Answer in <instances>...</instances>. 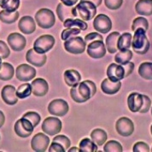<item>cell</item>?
Masks as SVG:
<instances>
[{
  "instance_id": "6da1fadb",
  "label": "cell",
  "mask_w": 152,
  "mask_h": 152,
  "mask_svg": "<svg viewBox=\"0 0 152 152\" xmlns=\"http://www.w3.org/2000/svg\"><path fill=\"white\" fill-rule=\"evenodd\" d=\"M151 44L146 36V31L143 28H137L132 39V48L138 55H145L150 50Z\"/></svg>"
},
{
  "instance_id": "7a4b0ae2",
  "label": "cell",
  "mask_w": 152,
  "mask_h": 152,
  "mask_svg": "<svg viewBox=\"0 0 152 152\" xmlns=\"http://www.w3.org/2000/svg\"><path fill=\"white\" fill-rule=\"evenodd\" d=\"M70 96L72 99L78 104L86 103L91 97H92L90 87L86 80L73 86L70 90Z\"/></svg>"
},
{
  "instance_id": "3957f363",
  "label": "cell",
  "mask_w": 152,
  "mask_h": 152,
  "mask_svg": "<svg viewBox=\"0 0 152 152\" xmlns=\"http://www.w3.org/2000/svg\"><path fill=\"white\" fill-rule=\"evenodd\" d=\"M35 21L39 28L44 29L52 28L56 23L55 14L52 10L43 8L39 10L35 14Z\"/></svg>"
},
{
  "instance_id": "277c9868",
  "label": "cell",
  "mask_w": 152,
  "mask_h": 152,
  "mask_svg": "<svg viewBox=\"0 0 152 152\" xmlns=\"http://www.w3.org/2000/svg\"><path fill=\"white\" fill-rule=\"evenodd\" d=\"M77 15L83 21L92 20L97 14L96 5L88 0H80V2L75 6Z\"/></svg>"
},
{
  "instance_id": "5b68a950",
  "label": "cell",
  "mask_w": 152,
  "mask_h": 152,
  "mask_svg": "<svg viewBox=\"0 0 152 152\" xmlns=\"http://www.w3.org/2000/svg\"><path fill=\"white\" fill-rule=\"evenodd\" d=\"M56 39L52 35L45 34L39 37L34 43V50L37 53L45 54L55 45Z\"/></svg>"
},
{
  "instance_id": "8992f818",
  "label": "cell",
  "mask_w": 152,
  "mask_h": 152,
  "mask_svg": "<svg viewBox=\"0 0 152 152\" xmlns=\"http://www.w3.org/2000/svg\"><path fill=\"white\" fill-rule=\"evenodd\" d=\"M86 43L81 37H73L64 42V49L70 54L79 55L86 50Z\"/></svg>"
},
{
  "instance_id": "52a82bcc",
  "label": "cell",
  "mask_w": 152,
  "mask_h": 152,
  "mask_svg": "<svg viewBox=\"0 0 152 152\" xmlns=\"http://www.w3.org/2000/svg\"><path fill=\"white\" fill-rule=\"evenodd\" d=\"M62 128V121L56 117H50L45 119L42 123V130L49 136H55L58 134Z\"/></svg>"
},
{
  "instance_id": "ba28073f",
  "label": "cell",
  "mask_w": 152,
  "mask_h": 152,
  "mask_svg": "<svg viewBox=\"0 0 152 152\" xmlns=\"http://www.w3.org/2000/svg\"><path fill=\"white\" fill-rule=\"evenodd\" d=\"M34 130V126L28 119L21 117L19 119L14 126V131L15 134L20 138H28L31 136Z\"/></svg>"
},
{
  "instance_id": "9c48e42d",
  "label": "cell",
  "mask_w": 152,
  "mask_h": 152,
  "mask_svg": "<svg viewBox=\"0 0 152 152\" xmlns=\"http://www.w3.org/2000/svg\"><path fill=\"white\" fill-rule=\"evenodd\" d=\"M69 110V104L63 99H54L48 105V112L51 115L64 116Z\"/></svg>"
},
{
  "instance_id": "30bf717a",
  "label": "cell",
  "mask_w": 152,
  "mask_h": 152,
  "mask_svg": "<svg viewBox=\"0 0 152 152\" xmlns=\"http://www.w3.org/2000/svg\"><path fill=\"white\" fill-rule=\"evenodd\" d=\"M50 143V138L46 134L39 132L35 134L31 140V147L35 152H45L48 150Z\"/></svg>"
},
{
  "instance_id": "8fae6325",
  "label": "cell",
  "mask_w": 152,
  "mask_h": 152,
  "mask_svg": "<svg viewBox=\"0 0 152 152\" xmlns=\"http://www.w3.org/2000/svg\"><path fill=\"white\" fill-rule=\"evenodd\" d=\"M15 73V77L19 80L28 82L34 79V77L36 76V69L30 65L23 63L16 68Z\"/></svg>"
},
{
  "instance_id": "7c38bea8",
  "label": "cell",
  "mask_w": 152,
  "mask_h": 152,
  "mask_svg": "<svg viewBox=\"0 0 152 152\" xmlns=\"http://www.w3.org/2000/svg\"><path fill=\"white\" fill-rule=\"evenodd\" d=\"M115 129L119 135L123 137H128L133 133L134 124L131 119L127 117H121L118 119L116 121Z\"/></svg>"
},
{
  "instance_id": "4fadbf2b",
  "label": "cell",
  "mask_w": 152,
  "mask_h": 152,
  "mask_svg": "<svg viewBox=\"0 0 152 152\" xmlns=\"http://www.w3.org/2000/svg\"><path fill=\"white\" fill-rule=\"evenodd\" d=\"M93 28L100 34H108L112 28V21L106 15H97L93 21Z\"/></svg>"
},
{
  "instance_id": "5bb4252c",
  "label": "cell",
  "mask_w": 152,
  "mask_h": 152,
  "mask_svg": "<svg viewBox=\"0 0 152 152\" xmlns=\"http://www.w3.org/2000/svg\"><path fill=\"white\" fill-rule=\"evenodd\" d=\"M87 54L93 59L103 58L106 54V46L103 40H94L88 44Z\"/></svg>"
},
{
  "instance_id": "9a60e30c",
  "label": "cell",
  "mask_w": 152,
  "mask_h": 152,
  "mask_svg": "<svg viewBox=\"0 0 152 152\" xmlns=\"http://www.w3.org/2000/svg\"><path fill=\"white\" fill-rule=\"evenodd\" d=\"M8 45L15 51H21L26 47L27 40L25 37L18 33H12L8 36Z\"/></svg>"
},
{
  "instance_id": "2e32d148",
  "label": "cell",
  "mask_w": 152,
  "mask_h": 152,
  "mask_svg": "<svg viewBox=\"0 0 152 152\" xmlns=\"http://www.w3.org/2000/svg\"><path fill=\"white\" fill-rule=\"evenodd\" d=\"M108 79L114 82L121 81L125 78V69L122 65L117 63H111L107 69Z\"/></svg>"
},
{
  "instance_id": "e0dca14e",
  "label": "cell",
  "mask_w": 152,
  "mask_h": 152,
  "mask_svg": "<svg viewBox=\"0 0 152 152\" xmlns=\"http://www.w3.org/2000/svg\"><path fill=\"white\" fill-rule=\"evenodd\" d=\"M1 97L3 101L8 105H15L18 102L16 96V89L11 85H6L1 91Z\"/></svg>"
},
{
  "instance_id": "ac0fdd59",
  "label": "cell",
  "mask_w": 152,
  "mask_h": 152,
  "mask_svg": "<svg viewBox=\"0 0 152 152\" xmlns=\"http://www.w3.org/2000/svg\"><path fill=\"white\" fill-rule=\"evenodd\" d=\"M32 93L36 97H44L49 91L48 82L42 78H37L31 83Z\"/></svg>"
},
{
  "instance_id": "d6986e66",
  "label": "cell",
  "mask_w": 152,
  "mask_h": 152,
  "mask_svg": "<svg viewBox=\"0 0 152 152\" xmlns=\"http://www.w3.org/2000/svg\"><path fill=\"white\" fill-rule=\"evenodd\" d=\"M18 28L22 34H32L36 30L35 20L29 15L22 16L18 22Z\"/></svg>"
},
{
  "instance_id": "ffe728a7",
  "label": "cell",
  "mask_w": 152,
  "mask_h": 152,
  "mask_svg": "<svg viewBox=\"0 0 152 152\" xmlns=\"http://www.w3.org/2000/svg\"><path fill=\"white\" fill-rule=\"evenodd\" d=\"M56 14L59 20L62 22L69 18L78 16L75 6H66L62 3H60L56 7Z\"/></svg>"
},
{
  "instance_id": "44dd1931",
  "label": "cell",
  "mask_w": 152,
  "mask_h": 152,
  "mask_svg": "<svg viewBox=\"0 0 152 152\" xmlns=\"http://www.w3.org/2000/svg\"><path fill=\"white\" fill-rule=\"evenodd\" d=\"M26 60L28 63L35 67H42L45 64L47 56L45 54L37 53L34 49H30L26 53Z\"/></svg>"
},
{
  "instance_id": "7402d4cb",
  "label": "cell",
  "mask_w": 152,
  "mask_h": 152,
  "mask_svg": "<svg viewBox=\"0 0 152 152\" xmlns=\"http://www.w3.org/2000/svg\"><path fill=\"white\" fill-rule=\"evenodd\" d=\"M143 104L142 94L138 92H132L127 97V105L130 111L132 113H137L140 110Z\"/></svg>"
},
{
  "instance_id": "603a6c76",
  "label": "cell",
  "mask_w": 152,
  "mask_h": 152,
  "mask_svg": "<svg viewBox=\"0 0 152 152\" xmlns=\"http://www.w3.org/2000/svg\"><path fill=\"white\" fill-rule=\"evenodd\" d=\"M121 87V82H114L110 79H104L101 83V90L107 95L116 94Z\"/></svg>"
},
{
  "instance_id": "cb8c5ba5",
  "label": "cell",
  "mask_w": 152,
  "mask_h": 152,
  "mask_svg": "<svg viewBox=\"0 0 152 152\" xmlns=\"http://www.w3.org/2000/svg\"><path fill=\"white\" fill-rule=\"evenodd\" d=\"M63 76H64V81L66 85L70 87H73L76 85H78L81 80V75L77 70H75V69L66 70L64 72Z\"/></svg>"
},
{
  "instance_id": "d4e9b609",
  "label": "cell",
  "mask_w": 152,
  "mask_h": 152,
  "mask_svg": "<svg viewBox=\"0 0 152 152\" xmlns=\"http://www.w3.org/2000/svg\"><path fill=\"white\" fill-rule=\"evenodd\" d=\"M135 10L138 15L150 16L152 15V0H139L135 4Z\"/></svg>"
},
{
  "instance_id": "484cf974",
  "label": "cell",
  "mask_w": 152,
  "mask_h": 152,
  "mask_svg": "<svg viewBox=\"0 0 152 152\" xmlns=\"http://www.w3.org/2000/svg\"><path fill=\"white\" fill-rule=\"evenodd\" d=\"M120 36L121 34L119 32H113L107 36L106 41H105V46L110 54H114L117 51V43Z\"/></svg>"
},
{
  "instance_id": "4316f807",
  "label": "cell",
  "mask_w": 152,
  "mask_h": 152,
  "mask_svg": "<svg viewBox=\"0 0 152 152\" xmlns=\"http://www.w3.org/2000/svg\"><path fill=\"white\" fill-rule=\"evenodd\" d=\"M15 75L14 67L9 62H2L0 65V80L7 81L11 80Z\"/></svg>"
},
{
  "instance_id": "83f0119b",
  "label": "cell",
  "mask_w": 152,
  "mask_h": 152,
  "mask_svg": "<svg viewBox=\"0 0 152 152\" xmlns=\"http://www.w3.org/2000/svg\"><path fill=\"white\" fill-rule=\"evenodd\" d=\"M107 138L106 132L101 128H96L91 132V139L98 146H103L106 143Z\"/></svg>"
},
{
  "instance_id": "f1b7e54d",
  "label": "cell",
  "mask_w": 152,
  "mask_h": 152,
  "mask_svg": "<svg viewBox=\"0 0 152 152\" xmlns=\"http://www.w3.org/2000/svg\"><path fill=\"white\" fill-rule=\"evenodd\" d=\"M133 56V54L129 49L120 50L116 55L115 56V61L117 64L125 65L130 62Z\"/></svg>"
},
{
  "instance_id": "f546056e",
  "label": "cell",
  "mask_w": 152,
  "mask_h": 152,
  "mask_svg": "<svg viewBox=\"0 0 152 152\" xmlns=\"http://www.w3.org/2000/svg\"><path fill=\"white\" fill-rule=\"evenodd\" d=\"M63 26L66 28H79L81 31H85L88 28L87 23L81 19H73L69 18L63 21Z\"/></svg>"
},
{
  "instance_id": "4dcf8cb0",
  "label": "cell",
  "mask_w": 152,
  "mask_h": 152,
  "mask_svg": "<svg viewBox=\"0 0 152 152\" xmlns=\"http://www.w3.org/2000/svg\"><path fill=\"white\" fill-rule=\"evenodd\" d=\"M138 75L147 80H152V62H145L141 63L138 68Z\"/></svg>"
},
{
  "instance_id": "1f68e13d",
  "label": "cell",
  "mask_w": 152,
  "mask_h": 152,
  "mask_svg": "<svg viewBox=\"0 0 152 152\" xmlns=\"http://www.w3.org/2000/svg\"><path fill=\"white\" fill-rule=\"evenodd\" d=\"M132 36L129 33H124L120 36L117 43V48L120 50L130 49L132 46Z\"/></svg>"
},
{
  "instance_id": "d6a6232c",
  "label": "cell",
  "mask_w": 152,
  "mask_h": 152,
  "mask_svg": "<svg viewBox=\"0 0 152 152\" xmlns=\"http://www.w3.org/2000/svg\"><path fill=\"white\" fill-rule=\"evenodd\" d=\"M19 12L16 10L15 12H8L6 10L0 11V21L6 24H12L18 20Z\"/></svg>"
},
{
  "instance_id": "836d02e7",
  "label": "cell",
  "mask_w": 152,
  "mask_h": 152,
  "mask_svg": "<svg viewBox=\"0 0 152 152\" xmlns=\"http://www.w3.org/2000/svg\"><path fill=\"white\" fill-rule=\"evenodd\" d=\"M20 0H0V7L8 12H15L20 7Z\"/></svg>"
},
{
  "instance_id": "e575fe53",
  "label": "cell",
  "mask_w": 152,
  "mask_h": 152,
  "mask_svg": "<svg viewBox=\"0 0 152 152\" xmlns=\"http://www.w3.org/2000/svg\"><path fill=\"white\" fill-rule=\"evenodd\" d=\"M80 152H96L97 151V145L90 138H85L80 142Z\"/></svg>"
},
{
  "instance_id": "d590c367",
  "label": "cell",
  "mask_w": 152,
  "mask_h": 152,
  "mask_svg": "<svg viewBox=\"0 0 152 152\" xmlns=\"http://www.w3.org/2000/svg\"><path fill=\"white\" fill-rule=\"evenodd\" d=\"M32 94V86L31 84L28 82L24 83L19 86V87L16 89V96L18 98L25 99Z\"/></svg>"
},
{
  "instance_id": "8d00e7d4",
  "label": "cell",
  "mask_w": 152,
  "mask_h": 152,
  "mask_svg": "<svg viewBox=\"0 0 152 152\" xmlns=\"http://www.w3.org/2000/svg\"><path fill=\"white\" fill-rule=\"evenodd\" d=\"M122 145L115 140H110L104 146L105 152H122Z\"/></svg>"
},
{
  "instance_id": "74e56055",
  "label": "cell",
  "mask_w": 152,
  "mask_h": 152,
  "mask_svg": "<svg viewBox=\"0 0 152 152\" xmlns=\"http://www.w3.org/2000/svg\"><path fill=\"white\" fill-rule=\"evenodd\" d=\"M143 28L145 29V31L148 30L149 28V22L147 21V19H145V17H137L135 18L133 21H132V30L134 32L137 28Z\"/></svg>"
},
{
  "instance_id": "f35d334b",
  "label": "cell",
  "mask_w": 152,
  "mask_h": 152,
  "mask_svg": "<svg viewBox=\"0 0 152 152\" xmlns=\"http://www.w3.org/2000/svg\"><path fill=\"white\" fill-rule=\"evenodd\" d=\"M80 31L81 30L79 29V28H66V29H64L62 31V34H61V39H62V40L66 41V40H68L69 39H71L73 37H75L78 34H80Z\"/></svg>"
},
{
  "instance_id": "ab89813d",
  "label": "cell",
  "mask_w": 152,
  "mask_h": 152,
  "mask_svg": "<svg viewBox=\"0 0 152 152\" xmlns=\"http://www.w3.org/2000/svg\"><path fill=\"white\" fill-rule=\"evenodd\" d=\"M22 117L28 119V121H29L32 124L34 125V127L39 124V122H40V121H41V116H40L37 112H34V111H29V112L25 113V114L22 115Z\"/></svg>"
},
{
  "instance_id": "60d3db41",
  "label": "cell",
  "mask_w": 152,
  "mask_h": 152,
  "mask_svg": "<svg viewBox=\"0 0 152 152\" xmlns=\"http://www.w3.org/2000/svg\"><path fill=\"white\" fill-rule=\"evenodd\" d=\"M53 141L56 142V143H59L60 145H62L66 151H68V150L70 147V145H71L70 139L67 136H65V135H57V136H56L55 138H53Z\"/></svg>"
},
{
  "instance_id": "b9f144b4",
  "label": "cell",
  "mask_w": 152,
  "mask_h": 152,
  "mask_svg": "<svg viewBox=\"0 0 152 152\" xmlns=\"http://www.w3.org/2000/svg\"><path fill=\"white\" fill-rule=\"evenodd\" d=\"M104 4L108 9L112 10H116L121 7L123 0H104Z\"/></svg>"
},
{
  "instance_id": "7bdbcfd3",
  "label": "cell",
  "mask_w": 152,
  "mask_h": 152,
  "mask_svg": "<svg viewBox=\"0 0 152 152\" xmlns=\"http://www.w3.org/2000/svg\"><path fill=\"white\" fill-rule=\"evenodd\" d=\"M132 151L133 152H149L151 151V149L149 145L145 142L139 141L137 142L132 147Z\"/></svg>"
},
{
  "instance_id": "ee69618b",
  "label": "cell",
  "mask_w": 152,
  "mask_h": 152,
  "mask_svg": "<svg viewBox=\"0 0 152 152\" xmlns=\"http://www.w3.org/2000/svg\"><path fill=\"white\" fill-rule=\"evenodd\" d=\"M143 97V104H142V107L140 109V110L138 111L139 113L141 114H145L147 113L148 111L150 110L151 109V98L146 96V95H142Z\"/></svg>"
},
{
  "instance_id": "f6af8a7d",
  "label": "cell",
  "mask_w": 152,
  "mask_h": 152,
  "mask_svg": "<svg viewBox=\"0 0 152 152\" xmlns=\"http://www.w3.org/2000/svg\"><path fill=\"white\" fill-rule=\"evenodd\" d=\"M10 50L5 42L0 40V57L2 59H6L10 56Z\"/></svg>"
},
{
  "instance_id": "bcb514c9",
  "label": "cell",
  "mask_w": 152,
  "mask_h": 152,
  "mask_svg": "<svg viewBox=\"0 0 152 152\" xmlns=\"http://www.w3.org/2000/svg\"><path fill=\"white\" fill-rule=\"evenodd\" d=\"M103 36L100 34H97L96 32H92L90 33L89 34H87L85 37V41L86 43H91V42L94 41V40H103Z\"/></svg>"
},
{
  "instance_id": "7dc6e473",
  "label": "cell",
  "mask_w": 152,
  "mask_h": 152,
  "mask_svg": "<svg viewBox=\"0 0 152 152\" xmlns=\"http://www.w3.org/2000/svg\"><path fill=\"white\" fill-rule=\"evenodd\" d=\"M49 152H65V149L63 148V146L62 145H60L59 143L56 142H52L50 145L49 146L48 149Z\"/></svg>"
},
{
  "instance_id": "c3c4849f",
  "label": "cell",
  "mask_w": 152,
  "mask_h": 152,
  "mask_svg": "<svg viewBox=\"0 0 152 152\" xmlns=\"http://www.w3.org/2000/svg\"><path fill=\"white\" fill-rule=\"evenodd\" d=\"M123 68L125 69V78L126 77H128V76L131 75L132 73L133 72V69H134V63L132 62H129L128 63L122 65Z\"/></svg>"
},
{
  "instance_id": "681fc988",
  "label": "cell",
  "mask_w": 152,
  "mask_h": 152,
  "mask_svg": "<svg viewBox=\"0 0 152 152\" xmlns=\"http://www.w3.org/2000/svg\"><path fill=\"white\" fill-rule=\"evenodd\" d=\"M86 83L88 84V86H89V87H90L91 91V97H93V96L96 94V92H97V86H96L95 83H94L93 81H91V80H86Z\"/></svg>"
},
{
  "instance_id": "f907efd6",
  "label": "cell",
  "mask_w": 152,
  "mask_h": 152,
  "mask_svg": "<svg viewBox=\"0 0 152 152\" xmlns=\"http://www.w3.org/2000/svg\"><path fill=\"white\" fill-rule=\"evenodd\" d=\"M78 0H61V3L66 6H74L75 5Z\"/></svg>"
},
{
  "instance_id": "816d5d0a",
  "label": "cell",
  "mask_w": 152,
  "mask_h": 152,
  "mask_svg": "<svg viewBox=\"0 0 152 152\" xmlns=\"http://www.w3.org/2000/svg\"><path fill=\"white\" fill-rule=\"evenodd\" d=\"M5 122V116H4V114L0 110V127H2L4 124Z\"/></svg>"
},
{
  "instance_id": "f5cc1de1",
  "label": "cell",
  "mask_w": 152,
  "mask_h": 152,
  "mask_svg": "<svg viewBox=\"0 0 152 152\" xmlns=\"http://www.w3.org/2000/svg\"><path fill=\"white\" fill-rule=\"evenodd\" d=\"M88 1H90L91 3H93L95 5H96V7H98V6H100L101 5V4H102V1L103 0H88Z\"/></svg>"
},
{
  "instance_id": "db71d44e",
  "label": "cell",
  "mask_w": 152,
  "mask_h": 152,
  "mask_svg": "<svg viewBox=\"0 0 152 152\" xmlns=\"http://www.w3.org/2000/svg\"><path fill=\"white\" fill-rule=\"evenodd\" d=\"M69 152H73V151H76V152H80V148H77V147H72L71 149H69L68 150Z\"/></svg>"
},
{
  "instance_id": "11a10c76",
  "label": "cell",
  "mask_w": 152,
  "mask_h": 152,
  "mask_svg": "<svg viewBox=\"0 0 152 152\" xmlns=\"http://www.w3.org/2000/svg\"><path fill=\"white\" fill-rule=\"evenodd\" d=\"M1 64H2V58L0 57V65H1Z\"/></svg>"
},
{
  "instance_id": "9f6ffc18",
  "label": "cell",
  "mask_w": 152,
  "mask_h": 152,
  "mask_svg": "<svg viewBox=\"0 0 152 152\" xmlns=\"http://www.w3.org/2000/svg\"><path fill=\"white\" fill-rule=\"evenodd\" d=\"M151 135H152V125H151Z\"/></svg>"
},
{
  "instance_id": "6f0895ef",
  "label": "cell",
  "mask_w": 152,
  "mask_h": 152,
  "mask_svg": "<svg viewBox=\"0 0 152 152\" xmlns=\"http://www.w3.org/2000/svg\"><path fill=\"white\" fill-rule=\"evenodd\" d=\"M151 151H152V147H151Z\"/></svg>"
},
{
  "instance_id": "680465c9",
  "label": "cell",
  "mask_w": 152,
  "mask_h": 152,
  "mask_svg": "<svg viewBox=\"0 0 152 152\" xmlns=\"http://www.w3.org/2000/svg\"><path fill=\"white\" fill-rule=\"evenodd\" d=\"M151 115H152V108H151Z\"/></svg>"
},
{
  "instance_id": "91938a15",
  "label": "cell",
  "mask_w": 152,
  "mask_h": 152,
  "mask_svg": "<svg viewBox=\"0 0 152 152\" xmlns=\"http://www.w3.org/2000/svg\"><path fill=\"white\" fill-rule=\"evenodd\" d=\"M0 139H1V136H0Z\"/></svg>"
}]
</instances>
